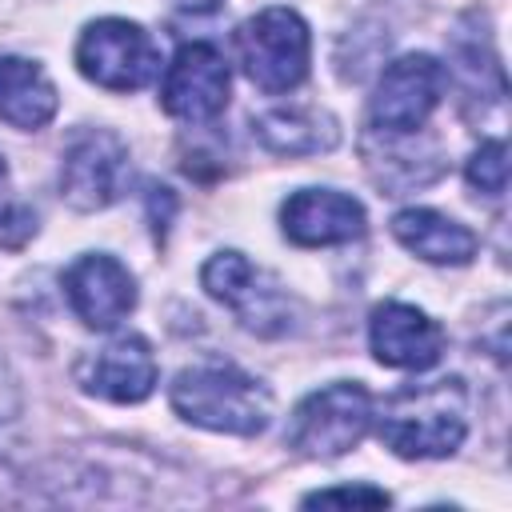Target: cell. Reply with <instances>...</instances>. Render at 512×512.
<instances>
[{
    "label": "cell",
    "instance_id": "6da1fadb",
    "mask_svg": "<svg viewBox=\"0 0 512 512\" xmlns=\"http://www.w3.org/2000/svg\"><path fill=\"white\" fill-rule=\"evenodd\" d=\"M380 440L404 460L452 456L468 436V392L460 376L408 384L392 392L376 424Z\"/></svg>",
    "mask_w": 512,
    "mask_h": 512
},
{
    "label": "cell",
    "instance_id": "7a4b0ae2",
    "mask_svg": "<svg viewBox=\"0 0 512 512\" xmlns=\"http://www.w3.org/2000/svg\"><path fill=\"white\" fill-rule=\"evenodd\" d=\"M172 408L208 432L256 436L272 420V392L236 364H196L172 380Z\"/></svg>",
    "mask_w": 512,
    "mask_h": 512
},
{
    "label": "cell",
    "instance_id": "3957f363",
    "mask_svg": "<svg viewBox=\"0 0 512 512\" xmlns=\"http://www.w3.org/2000/svg\"><path fill=\"white\" fill-rule=\"evenodd\" d=\"M236 48L248 80L264 92H292L308 76L312 36L292 8H264L248 16L236 32Z\"/></svg>",
    "mask_w": 512,
    "mask_h": 512
},
{
    "label": "cell",
    "instance_id": "277c9868",
    "mask_svg": "<svg viewBox=\"0 0 512 512\" xmlns=\"http://www.w3.org/2000/svg\"><path fill=\"white\" fill-rule=\"evenodd\" d=\"M368 428H372V396L360 384L340 380V384H328V388L312 392L292 412L288 444L300 456L332 460V456L352 452L364 440Z\"/></svg>",
    "mask_w": 512,
    "mask_h": 512
},
{
    "label": "cell",
    "instance_id": "5b68a950",
    "mask_svg": "<svg viewBox=\"0 0 512 512\" xmlns=\"http://www.w3.org/2000/svg\"><path fill=\"white\" fill-rule=\"evenodd\" d=\"M76 64L92 84L108 92H136L160 72V48L140 24L108 16L80 32Z\"/></svg>",
    "mask_w": 512,
    "mask_h": 512
},
{
    "label": "cell",
    "instance_id": "8992f818",
    "mask_svg": "<svg viewBox=\"0 0 512 512\" xmlns=\"http://www.w3.org/2000/svg\"><path fill=\"white\" fill-rule=\"evenodd\" d=\"M200 280H204L212 300L228 304L240 316V324L260 332V336H276L292 324V308H288L284 288L240 252H216L204 264Z\"/></svg>",
    "mask_w": 512,
    "mask_h": 512
},
{
    "label": "cell",
    "instance_id": "52a82bcc",
    "mask_svg": "<svg viewBox=\"0 0 512 512\" xmlns=\"http://www.w3.org/2000/svg\"><path fill=\"white\" fill-rule=\"evenodd\" d=\"M444 96V64L428 52H408L392 60L372 92V124L380 132H416L436 112Z\"/></svg>",
    "mask_w": 512,
    "mask_h": 512
},
{
    "label": "cell",
    "instance_id": "ba28073f",
    "mask_svg": "<svg viewBox=\"0 0 512 512\" xmlns=\"http://www.w3.org/2000/svg\"><path fill=\"white\" fill-rule=\"evenodd\" d=\"M124 184H128V148L120 136L92 128L72 140L60 168V192L72 208L80 212L108 208L120 200Z\"/></svg>",
    "mask_w": 512,
    "mask_h": 512
},
{
    "label": "cell",
    "instance_id": "9c48e42d",
    "mask_svg": "<svg viewBox=\"0 0 512 512\" xmlns=\"http://www.w3.org/2000/svg\"><path fill=\"white\" fill-rule=\"evenodd\" d=\"M160 104H164L168 116L188 120V124L216 120L228 104V64H224V56L204 40L184 44L172 56L168 72H164Z\"/></svg>",
    "mask_w": 512,
    "mask_h": 512
},
{
    "label": "cell",
    "instance_id": "30bf717a",
    "mask_svg": "<svg viewBox=\"0 0 512 512\" xmlns=\"http://www.w3.org/2000/svg\"><path fill=\"white\" fill-rule=\"evenodd\" d=\"M64 292L72 312L88 328H112L136 308V280L116 256H104V252L80 256L64 272Z\"/></svg>",
    "mask_w": 512,
    "mask_h": 512
},
{
    "label": "cell",
    "instance_id": "8fae6325",
    "mask_svg": "<svg viewBox=\"0 0 512 512\" xmlns=\"http://www.w3.org/2000/svg\"><path fill=\"white\" fill-rule=\"evenodd\" d=\"M368 340H372V356L388 368H404V372H424L440 360L444 352V332L432 316H424L412 304L388 300L372 312L368 320Z\"/></svg>",
    "mask_w": 512,
    "mask_h": 512
},
{
    "label": "cell",
    "instance_id": "7c38bea8",
    "mask_svg": "<svg viewBox=\"0 0 512 512\" xmlns=\"http://www.w3.org/2000/svg\"><path fill=\"white\" fill-rule=\"evenodd\" d=\"M280 224H284V236L304 248L348 244L364 232V208L360 200L332 188H300L284 200Z\"/></svg>",
    "mask_w": 512,
    "mask_h": 512
},
{
    "label": "cell",
    "instance_id": "4fadbf2b",
    "mask_svg": "<svg viewBox=\"0 0 512 512\" xmlns=\"http://www.w3.org/2000/svg\"><path fill=\"white\" fill-rule=\"evenodd\" d=\"M80 384L112 404H136L156 388V356L144 336H116L80 364Z\"/></svg>",
    "mask_w": 512,
    "mask_h": 512
},
{
    "label": "cell",
    "instance_id": "5bb4252c",
    "mask_svg": "<svg viewBox=\"0 0 512 512\" xmlns=\"http://www.w3.org/2000/svg\"><path fill=\"white\" fill-rule=\"evenodd\" d=\"M392 232H396V240L408 252H416L428 264H468L476 256V236L460 220L440 216L432 208H404V212H396Z\"/></svg>",
    "mask_w": 512,
    "mask_h": 512
},
{
    "label": "cell",
    "instance_id": "9a60e30c",
    "mask_svg": "<svg viewBox=\"0 0 512 512\" xmlns=\"http://www.w3.org/2000/svg\"><path fill=\"white\" fill-rule=\"evenodd\" d=\"M56 84L48 72L20 56H0V120L12 128H44L56 116Z\"/></svg>",
    "mask_w": 512,
    "mask_h": 512
},
{
    "label": "cell",
    "instance_id": "2e32d148",
    "mask_svg": "<svg viewBox=\"0 0 512 512\" xmlns=\"http://www.w3.org/2000/svg\"><path fill=\"white\" fill-rule=\"evenodd\" d=\"M252 132L272 148L288 156H308V152H328L340 132L336 120L320 108H272L252 120Z\"/></svg>",
    "mask_w": 512,
    "mask_h": 512
},
{
    "label": "cell",
    "instance_id": "e0dca14e",
    "mask_svg": "<svg viewBox=\"0 0 512 512\" xmlns=\"http://www.w3.org/2000/svg\"><path fill=\"white\" fill-rule=\"evenodd\" d=\"M468 184L480 188L484 196H504L508 188V144L504 140H484L472 160H468Z\"/></svg>",
    "mask_w": 512,
    "mask_h": 512
},
{
    "label": "cell",
    "instance_id": "ac0fdd59",
    "mask_svg": "<svg viewBox=\"0 0 512 512\" xmlns=\"http://www.w3.org/2000/svg\"><path fill=\"white\" fill-rule=\"evenodd\" d=\"M308 508H388V492L368 488V484H352V488H320L312 496H304Z\"/></svg>",
    "mask_w": 512,
    "mask_h": 512
},
{
    "label": "cell",
    "instance_id": "d6986e66",
    "mask_svg": "<svg viewBox=\"0 0 512 512\" xmlns=\"http://www.w3.org/2000/svg\"><path fill=\"white\" fill-rule=\"evenodd\" d=\"M8 212H12V176H8V164L0 156V224L8 220Z\"/></svg>",
    "mask_w": 512,
    "mask_h": 512
},
{
    "label": "cell",
    "instance_id": "ffe728a7",
    "mask_svg": "<svg viewBox=\"0 0 512 512\" xmlns=\"http://www.w3.org/2000/svg\"><path fill=\"white\" fill-rule=\"evenodd\" d=\"M184 8H192V12H208V8H216L220 0H180Z\"/></svg>",
    "mask_w": 512,
    "mask_h": 512
}]
</instances>
